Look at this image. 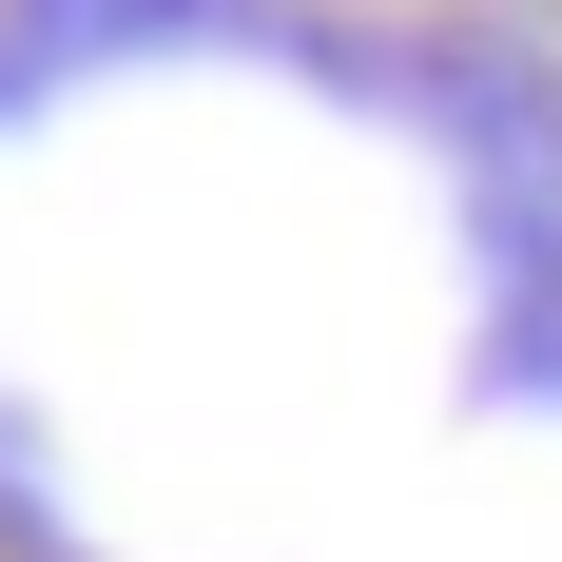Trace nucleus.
Segmentation results:
<instances>
[{"mask_svg":"<svg viewBox=\"0 0 562 562\" xmlns=\"http://www.w3.org/2000/svg\"><path fill=\"white\" fill-rule=\"evenodd\" d=\"M0 40L40 58H136V40H233V0H0Z\"/></svg>","mask_w":562,"mask_h":562,"instance_id":"f257e3e1","label":"nucleus"}]
</instances>
